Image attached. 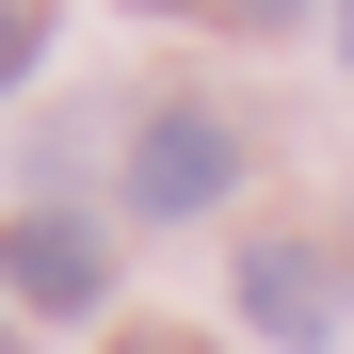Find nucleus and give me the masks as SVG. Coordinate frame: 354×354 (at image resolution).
Masks as SVG:
<instances>
[{
    "mask_svg": "<svg viewBox=\"0 0 354 354\" xmlns=\"http://www.w3.org/2000/svg\"><path fill=\"white\" fill-rule=\"evenodd\" d=\"M0 354H17V338H0Z\"/></svg>",
    "mask_w": 354,
    "mask_h": 354,
    "instance_id": "8",
    "label": "nucleus"
},
{
    "mask_svg": "<svg viewBox=\"0 0 354 354\" xmlns=\"http://www.w3.org/2000/svg\"><path fill=\"white\" fill-rule=\"evenodd\" d=\"M338 65H354V0H338Z\"/></svg>",
    "mask_w": 354,
    "mask_h": 354,
    "instance_id": "6",
    "label": "nucleus"
},
{
    "mask_svg": "<svg viewBox=\"0 0 354 354\" xmlns=\"http://www.w3.org/2000/svg\"><path fill=\"white\" fill-rule=\"evenodd\" d=\"M225 17H242V32H274V17H306V0H225Z\"/></svg>",
    "mask_w": 354,
    "mask_h": 354,
    "instance_id": "5",
    "label": "nucleus"
},
{
    "mask_svg": "<svg viewBox=\"0 0 354 354\" xmlns=\"http://www.w3.org/2000/svg\"><path fill=\"white\" fill-rule=\"evenodd\" d=\"M0 290L48 306V322H81L97 290H113V242H97L81 209H17V225H0Z\"/></svg>",
    "mask_w": 354,
    "mask_h": 354,
    "instance_id": "2",
    "label": "nucleus"
},
{
    "mask_svg": "<svg viewBox=\"0 0 354 354\" xmlns=\"http://www.w3.org/2000/svg\"><path fill=\"white\" fill-rule=\"evenodd\" d=\"M225 177H242V129H225L209 97H177V113H145V145H129V209L145 225H194Z\"/></svg>",
    "mask_w": 354,
    "mask_h": 354,
    "instance_id": "1",
    "label": "nucleus"
},
{
    "mask_svg": "<svg viewBox=\"0 0 354 354\" xmlns=\"http://www.w3.org/2000/svg\"><path fill=\"white\" fill-rule=\"evenodd\" d=\"M32 48H48V17H32V0H0V81H32Z\"/></svg>",
    "mask_w": 354,
    "mask_h": 354,
    "instance_id": "4",
    "label": "nucleus"
},
{
    "mask_svg": "<svg viewBox=\"0 0 354 354\" xmlns=\"http://www.w3.org/2000/svg\"><path fill=\"white\" fill-rule=\"evenodd\" d=\"M225 306H242L274 354H322V338H338V274H322L306 242H242V290H225Z\"/></svg>",
    "mask_w": 354,
    "mask_h": 354,
    "instance_id": "3",
    "label": "nucleus"
},
{
    "mask_svg": "<svg viewBox=\"0 0 354 354\" xmlns=\"http://www.w3.org/2000/svg\"><path fill=\"white\" fill-rule=\"evenodd\" d=\"M145 17H177V0H145Z\"/></svg>",
    "mask_w": 354,
    "mask_h": 354,
    "instance_id": "7",
    "label": "nucleus"
}]
</instances>
